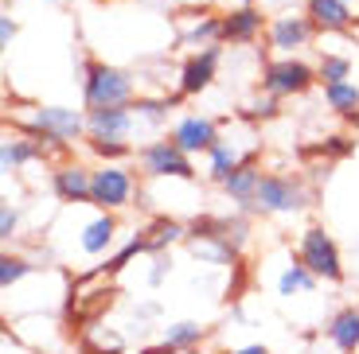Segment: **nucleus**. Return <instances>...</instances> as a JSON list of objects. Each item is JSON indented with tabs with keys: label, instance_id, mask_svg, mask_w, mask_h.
Masks as SVG:
<instances>
[{
	"label": "nucleus",
	"instance_id": "f257e3e1",
	"mask_svg": "<svg viewBox=\"0 0 359 354\" xmlns=\"http://www.w3.org/2000/svg\"><path fill=\"white\" fill-rule=\"evenodd\" d=\"M16 133H27L43 144L47 160H67L79 141H86V109L71 106H24L16 117Z\"/></svg>",
	"mask_w": 359,
	"mask_h": 354
},
{
	"label": "nucleus",
	"instance_id": "f03ea898",
	"mask_svg": "<svg viewBox=\"0 0 359 354\" xmlns=\"http://www.w3.org/2000/svg\"><path fill=\"white\" fill-rule=\"evenodd\" d=\"M137 101V74L102 59L82 62V109H109Z\"/></svg>",
	"mask_w": 359,
	"mask_h": 354
},
{
	"label": "nucleus",
	"instance_id": "7ed1b4c3",
	"mask_svg": "<svg viewBox=\"0 0 359 354\" xmlns=\"http://www.w3.org/2000/svg\"><path fill=\"white\" fill-rule=\"evenodd\" d=\"M313 206V191L301 176L293 171H266L258 183V195L246 206L250 214H269V218H289Z\"/></svg>",
	"mask_w": 359,
	"mask_h": 354
},
{
	"label": "nucleus",
	"instance_id": "20e7f679",
	"mask_svg": "<svg viewBox=\"0 0 359 354\" xmlns=\"http://www.w3.org/2000/svg\"><path fill=\"white\" fill-rule=\"evenodd\" d=\"M141 195V179L129 164H94V183H90V206L94 211H126Z\"/></svg>",
	"mask_w": 359,
	"mask_h": 354
},
{
	"label": "nucleus",
	"instance_id": "39448f33",
	"mask_svg": "<svg viewBox=\"0 0 359 354\" xmlns=\"http://www.w3.org/2000/svg\"><path fill=\"white\" fill-rule=\"evenodd\" d=\"M320 82L313 62H305L301 55H269L262 62V90L273 94V98H301Z\"/></svg>",
	"mask_w": 359,
	"mask_h": 354
},
{
	"label": "nucleus",
	"instance_id": "423d86ee",
	"mask_svg": "<svg viewBox=\"0 0 359 354\" xmlns=\"http://www.w3.org/2000/svg\"><path fill=\"white\" fill-rule=\"evenodd\" d=\"M137 168H141L144 179H184V183H191L196 179V156H188L172 136H156V141H144L137 148Z\"/></svg>",
	"mask_w": 359,
	"mask_h": 354
},
{
	"label": "nucleus",
	"instance_id": "0eeeda50",
	"mask_svg": "<svg viewBox=\"0 0 359 354\" xmlns=\"http://www.w3.org/2000/svg\"><path fill=\"white\" fill-rule=\"evenodd\" d=\"M297 257L320 276V284H340L344 281V253L336 246V238L324 226H305L301 238H297Z\"/></svg>",
	"mask_w": 359,
	"mask_h": 354
},
{
	"label": "nucleus",
	"instance_id": "6e6552de",
	"mask_svg": "<svg viewBox=\"0 0 359 354\" xmlns=\"http://www.w3.org/2000/svg\"><path fill=\"white\" fill-rule=\"evenodd\" d=\"M320 36L316 24L309 20V12H281L269 20L266 27V51L269 55H301L305 47H313V39Z\"/></svg>",
	"mask_w": 359,
	"mask_h": 354
},
{
	"label": "nucleus",
	"instance_id": "1a4fd4ad",
	"mask_svg": "<svg viewBox=\"0 0 359 354\" xmlns=\"http://www.w3.org/2000/svg\"><path fill=\"white\" fill-rule=\"evenodd\" d=\"M219 59H223V43H211V47L191 51L188 59L180 62V71H176V94L180 98H199V94H207V90L215 86Z\"/></svg>",
	"mask_w": 359,
	"mask_h": 354
},
{
	"label": "nucleus",
	"instance_id": "9d476101",
	"mask_svg": "<svg viewBox=\"0 0 359 354\" xmlns=\"http://www.w3.org/2000/svg\"><path fill=\"white\" fill-rule=\"evenodd\" d=\"M269 16L262 12V4H234L223 12V47H254L258 39H266Z\"/></svg>",
	"mask_w": 359,
	"mask_h": 354
},
{
	"label": "nucleus",
	"instance_id": "9b49d317",
	"mask_svg": "<svg viewBox=\"0 0 359 354\" xmlns=\"http://www.w3.org/2000/svg\"><path fill=\"white\" fill-rule=\"evenodd\" d=\"M90 183H94V168L71 156L59 160L51 171V195L63 206H90Z\"/></svg>",
	"mask_w": 359,
	"mask_h": 354
},
{
	"label": "nucleus",
	"instance_id": "f8f14e48",
	"mask_svg": "<svg viewBox=\"0 0 359 354\" xmlns=\"http://www.w3.org/2000/svg\"><path fill=\"white\" fill-rule=\"evenodd\" d=\"M168 136L184 152H188V156H207V152H211V144H215L223 133H219L215 117H207V113H184L176 125H172Z\"/></svg>",
	"mask_w": 359,
	"mask_h": 354
},
{
	"label": "nucleus",
	"instance_id": "ddd939ff",
	"mask_svg": "<svg viewBox=\"0 0 359 354\" xmlns=\"http://www.w3.org/2000/svg\"><path fill=\"white\" fill-rule=\"evenodd\" d=\"M133 106H109V109H86V133L94 141H129L137 129Z\"/></svg>",
	"mask_w": 359,
	"mask_h": 354
},
{
	"label": "nucleus",
	"instance_id": "4468645a",
	"mask_svg": "<svg viewBox=\"0 0 359 354\" xmlns=\"http://www.w3.org/2000/svg\"><path fill=\"white\" fill-rule=\"evenodd\" d=\"M309 20L316 24L320 36H340V31H351L355 27V8L351 0H305Z\"/></svg>",
	"mask_w": 359,
	"mask_h": 354
},
{
	"label": "nucleus",
	"instance_id": "2eb2a0df",
	"mask_svg": "<svg viewBox=\"0 0 359 354\" xmlns=\"http://www.w3.org/2000/svg\"><path fill=\"white\" fill-rule=\"evenodd\" d=\"M176 43L180 47H191V51L211 47V43H223V12H215V8L191 12V16L184 20V27H180Z\"/></svg>",
	"mask_w": 359,
	"mask_h": 354
},
{
	"label": "nucleus",
	"instance_id": "dca6fc26",
	"mask_svg": "<svg viewBox=\"0 0 359 354\" xmlns=\"http://www.w3.org/2000/svg\"><path fill=\"white\" fill-rule=\"evenodd\" d=\"M324 339L336 346V354H355L359 351V308L355 304H344L328 316L324 323Z\"/></svg>",
	"mask_w": 359,
	"mask_h": 354
},
{
	"label": "nucleus",
	"instance_id": "f3484780",
	"mask_svg": "<svg viewBox=\"0 0 359 354\" xmlns=\"http://www.w3.org/2000/svg\"><path fill=\"white\" fill-rule=\"evenodd\" d=\"M114 241H117V214L114 211H98L79 234V249L86 257H106L114 249Z\"/></svg>",
	"mask_w": 359,
	"mask_h": 354
},
{
	"label": "nucleus",
	"instance_id": "a211bd4d",
	"mask_svg": "<svg viewBox=\"0 0 359 354\" xmlns=\"http://www.w3.org/2000/svg\"><path fill=\"white\" fill-rule=\"evenodd\" d=\"M39 160L47 164V152L36 136L16 133V136H4V141H0V171H8V176L20 168H27V164H39Z\"/></svg>",
	"mask_w": 359,
	"mask_h": 354
},
{
	"label": "nucleus",
	"instance_id": "6ab92c4d",
	"mask_svg": "<svg viewBox=\"0 0 359 354\" xmlns=\"http://www.w3.org/2000/svg\"><path fill=\"white\" fill-rule=\"evenodd\" d=\"M262 176H266V171L258 168V156H250L246 160V164H238V168L231 171V176L223 179V195L231 199V203H238L246 211V206L254 203V195H258V183H262Z\"/></svg>",
	"mask_w": 359,
	"mask_h": 354
},
{
	"label": "nucleus",
	"instance_id": "aec40b11",
	"mask_svg": "<svg viewBox=\"0 0 359 354\" xmlns=\"http://www.w3.org/2000/svg\"><path fill=\"white\" fill-rule=\"evenodd\" d=\"M254 152H243L234 141H226V136H219L215 144H211V152H207V179L211 183H223L226 176H231L238 164H246Z\"/></svg>",
	"mask_w": 359,
	"mask_h": 354
},
{
	"label": "nucleus",
	"instance_id": "412c9836",
	"mask_svg": "<svg viewBox=\"0 0 359 354\" xmlns=\"http://www.w3.org/2000/svg\"><path fill=\"white\" fill-rule=\"evenodd\" d=\"M144 238H149V253H168L172 246H188V222L161 214L144 226Z\"/></svg>",
	"mask_w": 359,
	"mask_h": 354
},
{
	"label": "nucleus",
	"instance_id": "4be33fe9",
	"mask_svg": "<svg viewBox=\"0 0 359 354\" xmlns=\"http://www.w3.org/2000/svg\"><path fill=\"white\" fill-rule=\"evenodd\" d=\"M316 284H320V276H316L313 269H309L305 261L293 253V261H289V265L281 269V276H278V296H281V300L309 296V292H316Z\"/></svg>",
	"mask_w": 359,
	"mask_h": 354
},
{
	"label": "nucleus",
	"instance_id": "5701e85b",
	"mask_svg": "<svg viewBox=\"0 0 359 354\" xmlns=\"http://www.w3.org/2000/svg\"><path fill=\"white\" fill-rule=\"evenodd\" d=\"M207 335H211V327H207V323H199V319H176V323H168V327L161 331V339L168 346H176L180 354L199 351V346L207 343Z\"/></svg>",
	"mask_w": 359,
	"mask_h": 354
},
{
	"label": "nucleus",
	"instance_id": "b1692460",
	"mask_svg": "<svg viewBox=\"0 0 359 354\" xmlns=\"http://www.w3.org/2000/svg\"><path fill=\"white\" fill-rule=\"evenodd\" d=\"M324 106L332 109L336 117L351 121L359 113V82L340 78V82H324Z\"/></svg>",
	"mask_w": 359,
	"mask_h": 354
},
{
	"label": "nucleus",
	"instance_id": "393cba45",
	"mask_svg": "<svg viewBox=\"0 0 359 354\" xmlns=\"http://www.w3.org/2000/svg\"><path fill=\"white\" fill-rule=\"evenodd\" d=\"M180 94H161V98H149V94H137V101H133V113H137V121H144V125H164L172 117V109L180 106Z\"/></svg>",
	"mask_w": 359,
	"mask_h": 354
},
{
	"label": "nucleus",
	"instance_id": "a878e982",
	"mask_svg": "<svg viewBox=\"0 0 359 354\" xmlns=\"http://www.w3.org/2000/svg\"><path fill=\"white\" fill-rule=\"evenodd\" d=\"M86 148L98 164H129V160H137V148L129 141H94V136H86Z\"/></svg>",
	"mask_w": 359,
	"mask_h": 354
},
{
	"label": "nucleus",
	"instance_id": "bb28decb",
	"mask_svg": "<svg viewBox=\"0 0 359 354\" xmlns=\"http://www.w3.org/2000/svg\"><path fill=\"white\" fill-rule=\"evenodd\" d=\"M316 74H320V86L324 82H340V78H351V55H340V51H324L320 62H316Z\"/></svg>",
	"mask_w": 359,
	"mask_h": 354
},
{
	"label": "nucleus",
	"instance_id": "cd10ccee",
	"mask_svg": "<svg viewBox=\"0 0 359 354\" xmlns=\"http://www.w3.org/2000/svg\"><path fill=\"white\" fill-rule=\"evenodd\" d=\"M32 261H27V257H20V253H4L0 257V288H4V292H12V288H16L20 281H24L27 273H32Z\"/></svg>",
	"mask_w": 359,
	"mask_h": 354
},
{
	"label": "nucleus",
	"instance_id": "c85d7f7f",
	"mask_svg": "<svg viewBox=\"0 0 359 354\" xmlns=\"http://www.w3.org/2000/svg\"><path fill=\"white\" fill-rule=\"evenodd\" d=\"M141 253H149V238H144V230H137L133 238L126 241V246L117 249L114 257H109V265H106V273H121V269L133 261V257H141Z\"/></svg>",
	"mask_w": 359,
	"mask_h": 354
},
{
	"label": "nucleus",
	"instance_id": "c756f323",
	"mask_svg": "<svg viewBox=\"0 0 359 354\" xmlns=\"http://www.w3.org/2000/svg\"><path fill=\"white\" fill-rule=\"evenodd\" d=\"M278 101H281V98H273V94H266V90H262L258 98H254L250 106H246V113H250L254 121H273V117L281 113V109H278Z\"/></svg>",
	"mask_w": 359,
	"mask_h": 354
},
{
	"label": "nucleus",
	"instance_id": "7c9ffc66",
	"mask_svg": "<svg viewBox=\"0 0 359 354\" xmlns=\"http://www.w3.org/2000/svg\"><path fill=\"white\" fill-rule=\"evenodd\" d=\"M320 152H324V156H332V160H344V156H351V152H355V136H348V133L324 136Z\"/></svg>",
	"mask_w": 359,
	"mask_h": 354
},
{
	"label": "nucleus",
	"instance_id": "2f4dec72",
	"mask_svg": "<svg viewBox=\"0 0 359 354\" xmlns=\"http://www.w3.org/2000/svg\"><path fill=\"white\" fill-rule=\"evenodd\" d=\"M149 257H153V269H149L144 281H149V288H161L164 276L172 273V253H149Z\"/></svg>",
	"mask_w": 359,
	"mask_h": 354
},
{
	"label": "nucleus",
	"instance_id": "473e14b6",
	"mask_svg": "<svg viewBox=\"0 0 359 354\" xmlns=\"http://www.w3.org/2000/svg\"><path fill=\"white\" fill-rule=\"evenodd\" d=\"M16 230H20V211L12 203H4L0 206V241H12Z\"/></svg>",
	"mask_w": 359,
	"mask_h": 354
},
{
	"label": "nucleus",
	"instance_id": "72a5a7b5",
	"mask_svg": "<svg viewBox=\"0 0 359 354\" xmlns=\"http://www.w3.org/2000/svg\"><path fill=\"white\" fill-rule=\"evenodd\" d=\"M16 36H20V24L12 20V12H4V16H0V47H12Z\"/></svg>",
	"mask_w": 359,
	"mask_h": 354
},
{
	"label": "nucleus",
	"instance_id": "f704fd0d",
	"mask_svg": "<svg viewBox=\"0 0 359 354\" xmlns=\"http://www.w3.org/2000/svg\"><path fill=\"white\" fill-rule=\"evenodd\" d=\"M137 354H180V351H176V346H168V343H164V339H161V343H156V346H141V351H137Z\"/></svg>",
	"mask_w": 359,
	"mask_h": 354
},
{
	"label": "nucleus",
	"instance_id": "c9c22d12",
	"mask_svg": "<svg viewBox=\"0 0 359 354\" xmlns=\"http://www.w3.org/2000/svg\"><path fill=\"white\" fill-rule=\"evenodd\" d=\"M231 354H269V346H262V343H246V346H234Z\"/></svg>",
	"mask_w": 359,
	"mask_h": 354
},
{
	"label": "nucleus",
	"instance_id": "e433bc0d",
	"mask_svg": "<svg viewBox=\"0 0 359 354\" xmlns=\"http://www.w3.org/2000/svg\"><path fill=\"white\" fill-rule=\"evenodd\" d=\"M348 125H351V129H355V133H359V113H355V117H351V121H348Z\"/></svg>",
	"mask_w": 359,
	"mask_h": 354
},
{
	"label": "nucleus",
	"instance_id": "4c0bfd02",
	"mask_svg": "<svg viewBox=\"0 0 359 354\" xmlns=\"http://www.w3.org/2000/svg\"><path fill=\"white\" fill-rule=\"evenodd\" d=\"M234 4H262V0H234Z\"/></svg>",
	"mask_w": 359,
	"mask_h": 354
},
{
	"label": "nucleus",
	"instance_id": "58836bf2",
	"mask_svg": "<svg viewBox=\"0 0 359 354\" xmlns=\"http://www.w3.org/2000/svg\"><path fill=\"white\" fill-rule=\"evenodd\" d=\"M94 4H109V0H94Z\"/></svg>",
	"mask_w": 359,
	"mask_h": 354
},
{
	"label": "nucleus",
	"instance_id": "ea45409f",
	"mask_svg": "<svg viewBox=\"0 0 359 354\" xmlns=\"http://www.w3.org/2000/svg\"><path fill=\"white\" fill-rule=\"evenodd\" d=\"M4 4H8V0H4Z\"/></svg>",
	"mask_w": 359,
	"mask_h": 354
},
{
	"label": "nucleus",
	"instance_id": "a19ab883",
	"mask_svg": "<svg viewBox=\"0 0 359 354\" xmlns=\"http://www.w3.org/2000/svg\"><path fill=\"white\" fill-rule=\"evenodd\" d=\"M351 4H355V0H351Z\"/></svg>",
	"mask_w": 359,
	"mask_h": 354
},
{
	"label": "nucleus",
	"instance_id": "79ce46f5",
	"mask_svg": "<svg viewBox=\"0 0 359 354\" xmlns=\"http://www.w3.org/2000/svg\"><path fill=\"white\" fill-rule=\"evenodd\" d=\"M355 354H359V351H355Z\"/></svg>",
	"mask_w": 359,
	"mask_h": 354
}]
</instances>
